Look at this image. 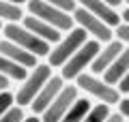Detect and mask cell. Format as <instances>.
<instances>
[{
	"mask_svg": "<svg viewBox=\"0 0 129 122\" xmlns=\"http://www.w3.org/2000/svg\"><path fill=\"white\" fill-rule=\"evenodd\" d=\"M2 32H5V39L22 45L24 49H28L30 54L39 56V58H41V56H50V51H52V43H47V41H43L41 36H37L35 32H30L24 24L9 22V24H5Z\"/></svg>",
	"mask_w": 129,
	"mask_h": 122,
	"instance_id": "cell-1",
	"label": "cell"
},
{
	"mask_svg": "<svg viewBox=\"0 0 129 122\" xmlns=\"http://www.w3.org/2000/svg\"><path fill=\"white\" fill-rule=\"evenodd\" d=\"M86 41H88V32L84 30L82 26L69 30V34L62 36V39L54 45V49L50 51V56H47L50 62H47V64H50L52 69H54V67H56V69H62V64L67 62V60H69L71 56H73L75 51L86 43Z\"/></svg>",
	"mask_w": 129,
	"mask_h": 122,
	"instance_id": "cell-2",
	"label": "cell"
},
{
	"mask_svg": "<svg viewBox=\"0 0 129 122\" xmlns=\"http://www.w3.org/2000/svg\"><path fill=\"white\" fill-rule=\"evenodd\" d=\"M26 7H28V13H30V15H35V17L52 24V26L58 28L60 32H62V30L64 32L73 30V24H75L73 13H67V11L50 5V2H45V0H28Z\"/></svg>",
	"mask_w": 129,
	"mask_h": 122,
	"instance_id": "cell-3",
	"label": "cell"
},
{
	"mask_svg": "<svg viewBox=\"0 0 129 122\" xmlns=\"http://www.w3.org/2000/svg\"><path fill=\"white\" fill-rule=\"evenodd\" d=\"M101 51V41L97 39H88L67 62L62 64V77L64 79H78V75H82L88 67L92 64V60L97 58V54Z\"/></svg>",
	"mask_w": 129,
	"mask_h": 122,
	"instance_id": "cell-4",
	"label": "cell"
},
{
	"mask_svg": "<svg viewBox=\"0 0 129 122\" xmlns=\"http://www.w3.org/2000/svg\"><path fill=\"white\" fill-rule=\"evenodd\" d=\"M52 75L54 73H52L50 64H37V67L28 73V77L22 81V88L15 94V103L22 105V107L24 105H32V101L37 99V94L41 92V88L45 86L47 81H50Z\"/></svg>",
	"mask_w": 129,
	"mask_h": 122,
	"instance_id": "cell-5",
	"label": "cell"
},
{
	"mask_svg": "<svg viewBox=\"0 0 129 122\" xmlns=\"http://www.w3.org/2000/svg\"><path fill=\"white\" fill-rule=\"evenodd\" d=\"M75 86L86 90L90 96L99 99V103H108V105H118L120 103V90L114 88L112 84H108L106 79L95 77V73H82V75H78Z\"/></svg>",
	"mask_w": 129,
	"mask_h": 122,
	"instance_id": "cell-6",
	"label": "cell"
},
{
	"mask_svg": "<svg viewBox=\"0 0 129 122\" xmlns=\"http://www.w3.org/2000/svg\"><path fill=\"white\" fill-rule=\"evenodd\" d=\"M73 19L78 22V26H82L84 30L88 32V36L101 41V43H110V41L114 39L112 26H108L103 19H99L97 15H92L90 11L82 9V7H78V9L73 11Z\"/></svg>",
	"mask_w": 129,
	"mask_h": 122,
	"instance_id": "cell-7",
	"label": "cell"
},
{
	"mask_svg": "<svg viewBox=\"0 0 129 122\" xmlns=\"http://www.w3.org/2000/svg\"><path fill=\"white\" fill-rule=\"evenodd\" d=\"M78 86H64L62 90H60V94L54 99V103L50 105V107L45 109V111L41 113V120L43 122H60L62 120V116L71 109V105L75 103V99H78Z\"/></svg>",
	"mask_w": 129,
	"mask_h": 122,
	"instance_id": "cell-8",
	"label": "cell"
},
{
	"mask_svg": "<svg viewBox=\"0 0 129 122\" xmlns=\"http://www.w3.org/2000/svg\"><path fill=\"white\" fill-rule=\"evenodd\" d=\"M62 88H64V77H62V75H52L50 81H47L45 86L41 88V92L37 94V99L32 101V105H30L32 113L41 116V113L45 111L52 103H54V99L60 94V90H62Z\"/></svg>",
	"mask_w": 129,
	"mask_h": 122,
	"instance_id": "cell-9",
	"label": "cell"
},
{
	"mask_svg": "<svg viewBox=\"0 0 129 122\" xmlns=\"http://www.w3.org/2000/svg\"><path fill=\"white\" fill-rule=\"evenodd\" d=\"M125 47H123V41L120 39H112L110 43H103L101 51L97 54V58L92 60V64H90V73H101L103 75V73L108 71V67L118 58V54Z\"/></svg>",
	"mask_w": 129,
	"mask_h": 122,
	"instance_id": "cell-10",
	"label": "cell"
},
{
	"mask_svg": "<svg viewBox=\"0 0 129 122\" xmlns=\"http://www.w3.org/2000/svg\"><path fill=\"white\" fill-rule=\"evenodd\" d=\"M0 54L7 56V58H11V60H15L17 64H22V67H26V69H35L39 64V56L30 54L28 49H24L22 45H17V43H13V41H9V39L0 41Z\"/></svg>",
	"mask_w": 129,
	"mask_h": 122,
	"instance_id": "cell-11",
	"label": "cell"
},
{
	"mask_svg": "<svg viewBox=\"0 0 129 122\" xmlns=\"http://www.w3.org/2000/svg\"><path fill=\"white\" fill-rule=\"evenodd\" d=\"M82 9H86V11H90L92 15H97L99 19H103V22L108 24V26H112V28H116V26H120V15L116 13V9H112L110 5H106L103 0H75Z\"/></svg>",
	"mask_w": 129,
	"mask_h": 122,
	"instance_id": "cell-12",
	"label": "cell"
},
{
	"mask_svg": "<svg viewBox=\"0 0 129 122\" xmlns=\"http://www.w3.org/2000/svg\"><path fill=\"white\" fill-rule=\"evenodd\" d=\"M22 24H24V26H26L30 32H35V34L41 36L43 41H47V43H54V45H56V43L62 39L58 28H54L52 24H47V22H43V19L35 17V15H28V17H24Z\"/></svg>",
	"mask_w": 129,
	"mask_h": 122,
	"instance_id": "cell-13",
	"label": "cell"
},
{
	"mask_svg": "<svg viewBox=\"0 0 129 122\" xmlns=\"http://www.w3.org/2000/svg\"><path fill=\"white\" fill-rule=\"evenodd\" d=\"M129 71V47H125L123 51L118 54V58L108 67V71L103 73V79L112 86H118V81L125 77V73Z\"/></svg>",
	"mask_w": 129,
	"mask_h": 122,
	"instance_id": "cell-14",
	"label": "cell"
},
{
	"mask_svg": "<svg viewBox=\"0 0 129 122\" xmlns=\"http://www.w3.org/2000/svg\"><path fill=\"white\" fill-rule=\"evenodd\" d=\"M0 73H2V75H7L9 79H15V81H24V79L28 77L26 67L17 64L15 60L7 58V56H2V54H0Z\"/></svg>",
	"mask_w": 129,
	"mask_h": 122,
	"instance_id": "cell-15",
	"label": "cell"
},
{
	"mask_svg": "<svg viewBox=\"0 0 129 122\" xmlns=\"http://www.w3.org/2000/svg\"><path fill=\"white\" fill-rule=\"evenodd\" d=\"M90 101L88 99H75V103L71 105V109L62 116V120L60 122H82L84 118H86V113L90 111Z\"/></svg>",
	"mask_w": 129,
	"mask_h": 122,
	"instance_id": "cell-16",
	"label": "cell"
},
{
	"mask_svg": "<svg viewBox=\"0 0 129 122\" xmlns=\"http://www.w3.org/2000/svg\"><path fill=\"white\" fill-rule=\"evenodd\" d=\"M0 19L7 22V24L24 19L22 7H19V5H13V2H7V0H0Z\"/></svg>",
	"mask_w": 129,
	"mask_h": 122,
	"instance_id": "cell-17",
	"label": "cell"
},
{
	"mask_svg": "<svg viewBox=\"0 0 129 122\" xmlns=\"http://www.w3.org/2000/svg\"><path fill=\"white\" fill-rule=\"evenodd\" d=\"M110 116V105L108 103H99V105H92L90 111L86 113L82 122H106V118Z\"/></svg>",
	"mask_w": 129,
	"mask_h": 122,
	"instance_id": "cell-18",
	"label": "cell"
},
{
	"mask_svg": "<svg viewBox=\"0 0 129 122\" xmlns=\"http://www.w3.org/2000/svg\"><path fill=\"white\" fill-rule=\"evenodd\" d=\"M24 118H26V116H24V107H22V105H13L5 116L0 118V122H22Z\"/></svg>",
	"mask_w": 129,
	"mask_h": 122,
	"instance_id": "cell-19",
	"label": "cell"
},
{
	"mask_svg": "<svg viewBox=\"0 0 129 122\" xmlns=\"http://www.w3.org/2000/svg\"><path fill=\"white\" fill-rule=\"evenodd\" d=\"M15 103V94H11L9 90H0V118L5 116Z\"/></svg>",
	"mask_w": 129,
	"mask_h": 122,
	"instance_id": "cell-20",
	"label": "cell"
},
{
	"mask_svg": "<svg viewBox=\"0 0 129 122\" xmlns=\"http://www.w3.org/2000/svg\"><path fill=\"white\" fill-rule=\"evenodd\" d=\"M45 2H50V5L67 11V13H73V11L78 9V2H75V0H45Z\"/></svg>",
	"mask_w": 129,
	"mask_h": 122,
	"instance_id": "cell-21",
	"label": "cell"
},
{
	"mask_svg": "<svg viewBox=\"0 0 129 122\" xmlns=\"http://www.w3.org/2000/svg\"><path fill=\"white\" fill-rule=\"evenodd\" d=\"M116 39H120L123 43H129V24H120V26L114 28Z\"/></svg>",
	"mask_w": 129,
	"mask_h": 122,
	"instance_id": "cell-22",
	"label": "cell"
},
{
	"mask_svg": "<svg viewBox=\"0 0 129 122\" xmlns=\"http://www.w3.org/2000/svg\"><path fill=\"white\" fill-rule=\"evenodd\" d=\"M116 88L120 90V94H127V92H129V71L125 73V77L118 81V86H116Z\"/></svg>",
	"mask_w": 129,
	"mask_h": 122,
	"instance_id": "cell-23",
	"label": "cell"
},
{
	"mask_svg": "<svg viewBox=\"0 0 129 122\" xmlns=\"http://www.w3.org/2000/svg\"><path fill=\"white\" fill-rule=\"evenodd\" d=\"M118 109H120V113H123L125 118H129V99H120Z\"/></svg>",
	"mask_w": 129,
	"mask_h": 122,
	"instance_id": "cell-24",
	"label": "cell"
},
{
	"mask_svg": "<svg viewBox=\"0 0 129 122\" xmlns=\"http://www.w3.org/2000/svg\"><path fill=\"white\" fill-rule=\"evenodd\" d=\"M106 122H125V116H123V113H110V116H108L106 118Z\"/></svg>",
	"mask_w": 129,
	"mask_h": 122,
	"instance_id": "cell-25",
	"label": "cell"
},
{
	"mask_svg": "<svg viewBox=\"0 0 129 122\" xmlns=\"http://www.w3.org/2000/svg\"><path fill=\"white\" fill-rule=\"evenodd\" d=\"M7 88H9V77L0 73V90H7Z\"/></svg>",
	"mask_w": 129,
	"mask_h": 122,
	"instance_id": "cell-26",
	"label": "cell"
},
{
	"mask_svg": "<svg viewBox=\"0 0 129 122\" xmlns=\"http://www.w3.org/2000/svg\"><path fill=\"white\" fill-rule=\"evenodd\" d=\"M103 2H106V5H110L112 9H116V7H118V5H123L125 0H103Z\"/></svg>",
	"mask_w": 129,
	"mask_h": 122,
	"instance_id": "cell-27",
	"label": "cell"
},
{
	"mask_svg": "<svg viewBox=\"0 0 129 122\" xmlns=\"http://www.w3.org/2000/svg\"><path fill=\"white\" fill-rule=\"evenodd\" d=\"M22 122H43V120H41V118L37 116V113H35V116H28V118H24Z\"/></svg>",
	"mask_w": 129,
	"mask_h": 122,
	"instance_id": "cell-28",
	"label": "cell"
},
{
	"mask_svg": "<svg viewBox=\"0 0 129 122\" xmlns=\"http://www.w3.org/2000/svg\"><path fill=\"white\" fill-rule=\"evenodd\" d=\"M120 17L125 19V24H129V7H127L125 11H123V15H120Z\"/></svg>",
	"mask_w": 129,
	"mask_h": 122,
	"instance_id": "cell-29",
	"label": "cell"
},
{
	"mask_svg": "<svg viewBox=\"0 0 129 122\" xmlns=\"http://www.w3.org/2000/svg\"><path fill=\"white\" fill-rule=\"evenodd\" d=\"M7 2H13V5H19V7H22L24 2H28V0H7Z\"/></svg>",
	"mask_w": 129,
	"mask_h": 122,
	"instance_id": "cell-30",
	"label": "cell"
},
{
	"mask_svg": "<svg viewBox=\"0 0 129 122\" xmlns=\"http://www.w3.org/2000/svg\"><path fill=\"white\" fill-rule=\"evenodd\" d=\"M2 28H5V26H2V19H0V30H2Z\"/></svg>",
	"mask_w": 129,
	"mask_h": 122,
	"instance_id": "cell-31",
	"label": "cell"
},
{
	"mask_svg": "<svg viewBox=\"0 0 129 122\" xmlns=\"http://www.w3.org/2000/svg\"><path fill=\"white\" fill-rule=\"evenodd\" d=\"M125 2H127V7H129V0H125Z\"/></svg>",
	"mask_w": 129,
	"mask_h": 122,
	"instance_id": "cell-32",
	"label": "cell"
}]
</instances>
